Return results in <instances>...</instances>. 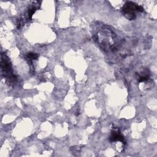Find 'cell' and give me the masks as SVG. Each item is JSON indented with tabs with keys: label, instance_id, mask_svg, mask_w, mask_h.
Wrapping results in <instances>:
<instances>
[{
	"label": "cell",
	"instance_id": "1",
	"mask_svg": "<svg viewBox=\"0 0 157 157\" xmlns=\"http://www.w3.org/2000/svg\"><path fill=\"white\" fill-rule=\"evenodd\" d=\"M92 34L94 42L106 53H115L123 45V36L112 26L100 21L92 25Z\"/></svg>",
	"mask_w": 157,
	"mask_h": 157
},
{
	"label": "cell",
	"instance_id": "2",
	"mask_svg": "<svg viewBox=\"0 0 157 157\" xmlns=\"http://www.w3.org/2000/svg\"><path fill=\"white\" fill-rule=\"evenodd\" d=\"M1 67L2 74L6 78L7 83L9 85L15 83L16 77L13 73L10 61L5 53H2L1 56Z\"/></svg>",
	"mask_w": 157,
	"mask_h": 157
},
{
	"label": "cell",
	"instance_id": "3",
	"mask_svg": "<svg viewBox=\"0 0 157 157\" xmlns=\"http://www.w3.org/2000/svg\"><path fill=\"white\" fill-rule=\"evenodd\" d=\"M144 10V9L142 6H139L132 1L126 2L121 8L122 14L129 20L136 18L137 12H142Z\"/></svg>",
	"mask_w": 157,
	"mask_h": 157
},
{
	"label": "cell",
	"instance_id": "4",
	"mask_svg": "<svg viewBox=\"0 0 157 157\" xmlns=\"http://www.w3.org/2000/svg\"><path fill=\"white\" fill-rule=\"evenodd\" d=\"M109 140L111 142H121L124 144H126L124 137L118 129H114L111 132V134L109 137Z\"/></svg>",
	"mask_w": 157,
	"mask_h": 157
},
{
	"label": "cell",
	"instance_id": "5",
	"mask_svg": "<svg viewBox=\"0 0 157 157\" xmlns=\"http://www.w3.org/2000/svg\"><path fill=\"white\" fill-rule=\"evenodd\" d=\"M136 75V78L139 82H144L149 79L150 73L148 69H144L139 73H137Z\"/></svg>",
	"mask_w": 157,
	"mask_h": 157
},
{
	"label": "cell",
	"instance_id": "6",
	"mask_svg": "<svg viewBox=\"0 0 157 157\" xmlns=\"http://www.w3.org/2000/svg\"><path fill=\"white\" fill-rule=\"evenodd\" d=\"M38 57H39L38 54L33 52H29L26 55V58L29 61H31L33 60H36L37 59Z\"/></svg>",
	"mask_w": 157,
	"mask_h": 157
}]
</instances>
